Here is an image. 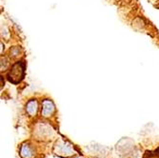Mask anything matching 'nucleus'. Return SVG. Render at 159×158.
<instances>
[{"mask_svg":"<svg viewBox=\"0 0 159 158\" xmlns=\"http://www.w3.org/2000/svg\"><path fill=\"white\" fill-rule=\"evenodd\" d=\"M28 111L31 114H34L36 112V102L32 101L28 104Z\"/></svg>","mask_w":159,"mask_h":158,"instance_id":"obj_3","label":"nucleus"},{"mask_svg":"<svg viewBox=\"0 0 159 158\" xmlns=\"http://www.w3.org/2000/svg\"><path fill=\"white\" fill-rule=\"evenodd\" d=\"M22 153V156L24 157V158H30V156H31V151H30V150H29V148L27 147H24L23 149H22V151H21Z\"/></svg>","mask_w":159,"mask_h":158,"instance_id":"obj_4","label":"nucleus"},{"mask_svg":"<svg viewBox=\"0 0 159 158\" xmlns=\"http://www.w3.org/2000/svg\"><path fill=\"white\" fill-rule=\"evenodd\" d=\"M25 74V64L23 62H17L13 64L8 74V79L12 84H18Z\"/></svg>","mask_w":159,"mask_h":158,"instance_id":"obj_1","label":"nucleus"},{"mask_svg":"<svg viewBox=\"0 0 159 158\" xmlns=\"http://www.w3.org/2000/svg\"><path fill=\"white\" fill-rule=\"evenodd\" d=\"M53 111V106L51 102L46 101L44 102V109H43V113H44V116H49Z\"/></svg>","mask_w":159,"mask_h":158,"instance_id":"obj_2","label":"nucleus"}]
</instances>
